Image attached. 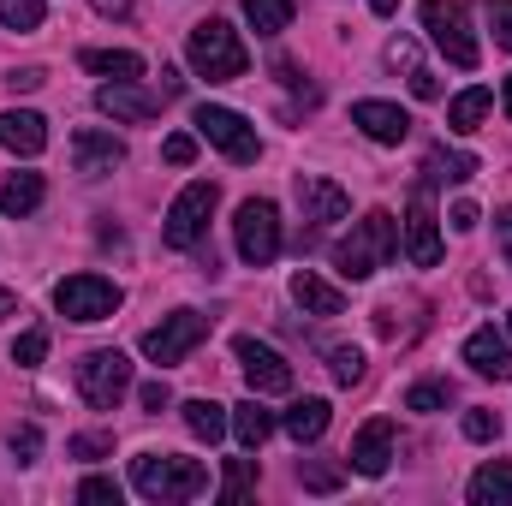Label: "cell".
Wrapping results in <instances>:
<instances>
[{"label":"cell","instance_id":"8d00e7d4","mask_svg":"<svg viewBox=\"0 0 512 506\" xmlns=\"http://www.w3.org/2000/svg\"><path fill=\"white\" fill-rule=\"evenodd\" d=\"M78 501H90V506H120V483H114V477H84V483H78Z\"/></svg>","mask_w":512,"mask_h":506},{"label":"cell","instance_id":"7a4b0ae2","mask_svg":"<svg viewBox=\"0 0 512 506\" xmlns=\"http://www.w3.org/2000/svg\"><path fill=\"white\" fill-rule=\"evenodd\" d=\"M399 251V221L387 215V209H370L364 221H352V233L334 245V268L346 274V280H370L376 268H387Z\"/></svg>","mask_w":512,"mask_h":506},{"label":"cell","instance_id":"4fadbf2b","mask_svg":"<svg viewBox=\"0 0 512 506\" xmlns=\"http://www.w3.org/2000/svg\"><path fill=\"white\" fill-rule=\"evenodd\" d=\"M233 352H239V370H245V381H251V393H292V364H286L274 346H262V340L245 334Z\"/></svg>","mask_w":512,"mask_h":506},{"label":"cell","instance_id":"bcb514c9","mask_svg":"<svg viewBox=\"0 0 512 506\" xmlns=\"http://www.w3.org/2000/svg\"><path fill=\"white\" fill-rule=\"evenodd\" d=\"M6 84H12V90H36V84H42V72H36V66H24V72H12Z\"/></svg>","mask_w":512,"mask_h":506},{"label":"cell","instance_id":"f35d334b","mask_svg":"<svg viewBox=\"0 0 512 506\" xmlns=\"http://www.w3.org/2000/svg\"><path fill=\"white\" fill-rule=\"evenodd\" d=\"M161 161H167V167H191V161H197V137H185V131L167 137V143H161Z\"/></svg>","mask_w":512,"mask_h":506},{"label":"cell","instance_id":"ab89813d","mask_svg":"<svg viewBox=\"0 0 512 506\" xmlns=\"http://www.w3.org/2000/svg\"><path fill=\"white\" fill-rule=\"evenodd\" d=\"M489 30H495V48H512V0H489Z\"/></svg>","mask_w":512,"mask_h":506},{"label":"cell","instance_id":"7402d4cb","mask_svg":"<svg viewBox=\"0 0 512 506\" xmlns=\"http://www.w3.org/2000/svg\"><path fill=\"white\" fill-rule=\"evenodd\" d=\"M42 197H48L42 173H6V179H0V209H6V215H36Z\"/></svg>","mask_w":512,"mask_h":506},{"label":"cell","instance_id":"44dd1931","mask_svg":"<svg viewBox=\"0 0 512 506\" xmlns=\"http://www.w3.org/2000/svg\"><path fill=\"white\" fill-rule=\"evenodd\" d=\"M292 298H298V310H310V316H340V310H346V292L328 286V280L310 274V268L292 274Z\"/></svg>","mask_w":512,"mask_h":506},{"label":"cell","instance_id":"7bdbcfd3","mask_svg":"<svg viewBox=\"0 0 512 506\" xmlns=\"http://www.w3.org/2000/svg\"><path fill=\"white\" fill-rule=\"evenodd\" d=\"M12 453H18V465H30V459L42 453V429H18V435H12Z\"/></svg>","mask_w":512,"mask_h":506},{"label":"cell","instance_id":"2e32d148","mask_svg":"<svg viewBox=\"0 0 512 506\" xmlns=\"http://www.w3.org/2000/svg\"><path fill=\"white\" fill-rule=\"evenodd\" d=\"M72 161H78L84 179H102V173H114V167L126 161V143H120L114 131H78V137H72Z\"/></svg>","mask_w":512,"mask_h":506},{"label":"cell","instance_id":"b9f144b4","mask_svg":"<svg viewBox=\"0 0 512 506\" xmlns=\"http://www.w3.org/2000/svg\"><path fill=\"white\" fill-rule=\"evenodd\" d=\"M465 435L471 441H495L501 435V417L495 411H465Z\"/></svg>","mask_w":512,"mask_h":506},{"label":"cell","instance_id":"c3c4849f","mask_svg":"<svg viewBox=\"0 0 512 506\" xmlns=\"http://www.w3.org/2000/svg\"><path fill=\"white\" fill-rule=\"evenodd\" d=\"M96 12H102V18H126L131 0H96Z\"/></svg>","mask_w":512,"mask_h":506},{"label":"cell","instance_id":"681fc988","mask_svg":"<svg viewBox=\"0 0 512 506\" xmlns=\"http://www.w3.org/2000/svg\"><path fill=\"white\" fill-rule=\"evenodd\" d=\"M6 316H18V298H12V292L0 286V322H6Z\"/></svg>","mask_w":512,"mask_h":506},{"label":"cell","instance_id":"6da1fadb","mask_svg":"<svg viewBox=\"0 0 512 506\" xmlns=\"http://www.w3.org/2000/svg\"><path fill=\"white\" fill-rule=\"evenodd\" d=\"M131 489L143 501H197L209 489L203 459H179V453H137L131 459Z\"/></svg>","mask_w":512,"mask_h":506},{"label":"cell","instance_id":"277c9868","mask_svg":"<svg viewBox=\"0 0 512 506\" xmlns=\"http://www.w3.org/2000/svg\"><path fill=\"white\" fill-rule=\"evenodd\" d=\"M423 30H429V42H435L459 72H477L483 48H477L471 18H465V6H459V0H423Z\"/></svg>","mask_w":512,"mask_h":506},{"label":"cell","instance_id":"ac0fdd59","mask_svg":"<svg viewBox=\"0 0 512 506\" xmlns=\"http://www.w3.org/2000/svg\"><path fill=\"white\" fill-rule=\"evenodd\" d=\"M465 364H471L477 376H489V381H512V346L495 334V328H477V334L465 340Z\"/></svg>","mask_w":512,"mask_h":506},{"label":"cell","instance_id":"d4e9b609","mask_svg":"<svg viewBox=\"0 0 512 506\" xmlns=\"http://www.w3.org/2000/svg\"><path fill=\"white\" fill-rule=\"evenodd\" d=\"M179 411H185V429H191L197 441H209V447H215V441H221V435L233 429V417H227V411H221L215 399H185Z\"/></svg>","mask_w":512,"mask_h":506},{"label":"cell","instance_id":"4dcf8cb0","mask_svg":"<svg viewBox=\"0 0 512 506\" xmlns=\"http://www.w3.org/2000/svg\"><path fill=\"white\" fill-rule=\"evenodd\" d=\"M453 405V381H417L405 393V411H447Z\"/></svg>","mask_w":512,"mask_h":506},{"label":"cell","instance_id":"60d3db41","mask_svg":"<svg viewBox=\"0 0 512 506\" xmlns=\"http://www.w3.org/2000/svg\"><path fill=\"white\" fill-rule=\"evenodd\" d=\"M137 405H143L149 417H161V411L173 405V393H167V381H143V387H137Z\"/></svg>","mask_w":512,"mask_h":506},{"label":"cell","instance_id":"f1b7e54d","mask_svg":"<svg viewBox=\"0 0 512 506\" xmlns=\"http://www.w3.org/2000/svg\"><path fill=\"white\" fill-rule=\"evenodd\" d=\"M292 12H298V0H245V18L256 36H280L292 24Z\"/></svg>","mask_w":512,"mask_h":506},{"label":"cell","instance_id":"d6a6232c","mask_svg":"<svg viewBox=\"0 0 512 506\" xmlns=\"http://www.w3.org/2000/svg\"><path fill=\"white\" fill-rule=\"evenodd\" d=\"M251 489H256V459H233L227 465V483H221V501L233 506V501H245Z\"/></svg>","mask_w":512,"mask_h":506},{"label":"cell","instance_id":"f6af8a7d","mask_svg":"<svg viewBox=\"0 0 512 506\" xmlns=\"http://www.w3.org/2000/svg\"><path fill=\"white\" fill-rule=\"evenodd\" d=\"M453 227L471 233V227H477V203H453Z\"/></svg>","mask_w":512,"mask_h":506},{"label":"cell","instance_id":"d6986e66","mask_svg":"<svg viewBox=\"0 0 512 506\" xmlns=\"http://www.w3.org/2000/svg\"><path fill=\"white\" fill-rule=\"evenodd\" d=\"M387 66H393V72H405V84H411V96H417V102H435V96H441V84H435V72L423 66V54H417V42H411V36H393V42H387Z\"/></svg>","mask_w":512,"mask_h":506},{"label":"cell","instance_id":"83f0119b","mask_svg":"<svg viewBox=\"0 0 512 506\" xmlns=\"http://www.w3.org/2000/svg\"><path fill=\"white\" fill-rule=\"evenodd\" d=\"M489 108H495V96L477 84V90H465V96H453V102H447V126H453V131H477Z\"/></svg>","mask_w":512,"mask_h":506},{"label":"cell","instance_id":"5b68a950","mask_svg":"<svg viewBox=\"0 0 512 506\" xmlns=\"http://www.w3.org/2000/svg\"><path fill=\"white\" fill-rule=\"evenodd\" d=\"M215 185L209 179H197V185H185L179 197H173V209H167V227H161V239L173 245V251H197L203 239H209V215H215Z\"/></svg>","mask_w":512,"mask_h":506},{"label":"cell","instance_id":"f546056e","mask_svg":"<svg viewBox=\"0 0 512 506\" xmlns=\"http://www.w3.org/2000/svg\"><path fill=\"white\" fill-rule=\"evenodd\" d=\"M298 483H304L310 495H334V489L346 483V471L328 465V459H304V465H298Z\"/></svg>","mask_w":512,"mask_h":506},{"label":"cell","instance_id":"30bf717a","mask_svg":"<svg viewBox=\"0 0 512 506\" xmlns=\"http://www.w3.org/2000/svg\"><path fill=\"white\" fill-rule=\"evenodd\" d=\"M191 126H197V137H209L227 161H256L262 155V143H256V126L245 120V114H233V108H215V102H203L197 114H191Z\"/></svg>","mask_w":512,"mask_h":506},{"label":"cell","instance_id":"f907efd6","mask_svg":"<svg viewBox=\"0 0 512 506\" xmlns=\"http://www.w3.org/2000/svg\"><path fill=\"white\" fill-rule=\"evenodd\" d=\"M370 12H382L387 18V12H399V0H370Z\"/></svg>","mask_w":512,"mask_h":506},{"label":"cell","instance_id":"ba28073f","mask_svg":"<svg viewBox=\"0 0 512 506\" xmlns=\"http://www.w3.org/2000/svg\"><path fill=\"white\" fill-rule=\"evenodd\" d=\"M233 239H239V256L251 262V268H268L274 256H280V209L268 203V197H251V203H239V221H233Z\"/></svg>","mask_w":512,"mask_h":506},{"label":"cell","instance_id":"cb8c5ba5","mask_svg":"<svg viewBox=\"0 0 512 506\" xmlns=\"http://www.w3.org/2000/svg\"><path fill=\"white\" fill-rule=\"evenodd\" d=\"M328 417H334V411H328V399H298L280 423H286V435L304 447V441H322V435H328Z\"/></svg>","mask_w":512,"mask_h":506},{"label":"cell","instance_id":"4316f807","mask_svg":"<svg viewBox=\"0 0 512 506\" xmlns=\"http://www.w3.org/2000/svg\"><path fill=\"white\" fill-rule=\"evenodd\" d=\"M84 66L102 78H143V54L131 48H84Z\"/></svg>","mask_w":512,"mask_h":506},{"label":"cell","instance_id":"d590c367","mask_svg":"<svg viewBox=\"0 0 512 506\" xmlns=\"http://www.w3.org/2000/svg\"><path fill=\"white\" fill-rule=\"evenodd\" d=\"M429 173H435V179H453V185H465V179L477 173V155H435V161H429Z\"/></svg>","mask_w":512,"mask_h":506},{"label":"cell","instance_id":"1f68e13d","mask_svg":"<svg viewBox=\"0 0 512 506\" xmlns=\"http://www.w3.org/2000/svg\"><path fill=\"white\" fill-rule=\"evenodd\" d=\"M328 370L340 387H352V381H364V352L358 346H328Z\"/></svg>","mask_w":512,"mask_h":506},{"label":"cell","instance_id":"74e56055","mask_svg":"<svg viewBox=\"0 0 512 506\" xmlns=\"http://www.w3.org/2000/svg\"><path fill=\"white\" fill-rule=\"evenodd\" d=\"M66 453H72V459H108V453H114V435H72Z\"/></svg>","mask_w":512,"mask_h":506},{"label":"cell","instance_id":"52a82bcc","mask_svg":"<svg viewBox=\"0 0 512 506\" xmlns=\"http://www.w3.org/2000/svg\"><path fill=\"white\" fill-rule=\"evenodd\" d=\"M203 340H209V316L203 310H173V316H161V328L143 334V358L149 364H185Z\"/></svg>","mask_w":512,"mask_h":506},{"label":"cell","instance_id":"816d5d0a","mask_svg":"<svg viewBox=\"0 0 512 506\" xmlns=\"http://www.w3.org/2000/svg\"><path fill=\"white\" fill-rule=\"evenodd\" d=\"M501 108H507V120H512V78H507V96H501Z\"/></svg>","mask_w":512,"mask_h":506},{"label":"cell","instance_id":"7c38bea8","mask_svg":"<svg viewBox=\"0 0 512 506\" xmlns=\"http://www.w3.org/2000/svg\"><path fill=\"white\" fill-rule=\"evenodd\" d=\"M96 108H102L108 120L149 126V120L161 114V96H155V90H143L137 78H114V84H102V90H96Z\"/></svg>","mask_w":512,"mask_h":506},{"label":"cell","instance_id":"9c48e42d","mask_svg":"<svg viewBox=\"0 0 512 506\" xmlns=\"http://www.w3.org/2000/svg\"><path fill=\"white\" fill-rule=\"evenodd\" d=\"M78 393H84L96 411H114L131 393V358L126 352H84V358H78Z\"/></svg>","mask_w":512,"mask_h":506},{"label":"cell","instance_id":"ee69618b","mask_svg":"<svg viewBox=\"0 0 512 506\" xmlns=\"http://www.w3.org/2000/svg\"><path fill=\"white\" fill-rule=\"evenodd\" d=\"M495 239H501V256H507V268H512V209L495 215Z\"/></svg>","mask_w":512,"mask_h":506},{"label":"cell","instance_id":"8fae6325","mask_svg":"<svg viewBox=\"0 0 512 506\" xmlns=\"http://www.w3.org/2000/svg\"><path fill=\"white\" fill-rule=\"evenodd\" d=\"M405 256H411L417 268H435V262H441V227H435L429 185L411 191V209H405Z\"/></svg>","mask_w":512,"mask_h":506},{"label":"cell","instance_id":"603a6c76","mask_svg":"<svg viewBox=\"0 0 512 506\" xmlns=\"http://www.w3.org/2000/svg\"><path fill=\"white\" fill-rule=\"evenodd\" d=\"M233 435H239V447H251V453L274 435V411L262 405V393H251L245 405H233Z\"/></svg>","mask_w":512,"mask_h":506},{"label":"cell","instance_id":"7dc6e473","mask_svg":"<svg viewBox=\"0 0 512 506\" xmlns=\"http://www.w3.org/2000/svg\"><path fill=\"white\" fill-rule=\"evenodd\" d=\"M179 90H185V78L173 66H161V96H179Z\"/></svg>","mask_w":512,"mask_h":506},{"label":"cell","instance_id":"5bb4252c","mask_svg":"<svg viewBox=\"0 0 512 506\" xmlns=\"http://www.w3.org/2000/svg\"><path fill=\"white\" fill-rule=\"evenodd\" d=\"M298 209H304L310 227H334V221H346L352 197L334 179H322V173H298Z\"/></svg>","mask_w":512,"mask_h":506},{"label":"cell","instance_id":"e575fe53","mask_svg":"<svg viewBox=\"0 0 512 506\" xmlns=\"http://www.w3.org/2000/svg\"><path fill=\"white\" fill-rule=\"evenodd\" d=\"M42 358H48V334H42V328L18 334V346H12V364H18V370H36Z\"/></svg>","mask_w":512,"mask_h":506},{"label":"cell","instance_id":"9a60e30c","mask_svg":"<svg viewBox=\"0 0 512 506\" xmlns=\"http://www.w3.org/2000/svg\"><path fill=\"white\" fill-rule=\"evenodd\" d=\"M352 471H364V477H382L387 465H393V423L387 417H370L358 435H352Z\"/></svg>","mask_w":512,"mask_h":506},{"label":"cell","instance_id":"484cf974","mask_svg":"<svg viewBox=\"0 0 512 506\" xmlns=\"http://www.w3.org/2000/svg\"><path fill=\"white\" fill-rule=\"evenodd\" d=\"M471 506H512V465L495 459L471 477Z\"/></svg>","mask_w":512,"mask_h":506},{"label":"cell","instance_id":"f5cc1de1","mask_svg":"<svg viewBox=\"0 0 512 506\" xmlns=\"http://www.w3.org/2000/svg\"><path fill=\"white\" fill-rule=\"evenodd\" d=\"M507 328H512V316H507Z\"/></svg>","mask_w":512,"mask_h":506},{"label":"cell","instance_id":"3957f363","mask_svg":"<svg viewBox=\"0 0 512 506\" xmlns=\"http://www.w3.org/2000/svg\"><path fill=\"white\" fill-rule=\"evenodd\" d=\"M185 54H191V72H197V78H209V84H233V78H245V66H251V54H245L239 30H233L227 18H203V24L191 30Z\"/></svg>","mask_w":512,"mask_h":506},{"label":"cell","instance_id":"836d02e7","mask_svg":"<svg viewBox=\"0 0 512 506\" xmlns=\"http://www.w3.org/2000/svg\"><path fill=\"white\" fill-rule=\"evenodd\" d=\"M42 12H48L42 0H0V24H6V30H36Z\"/></svg>","mask_w":512,"mask_h":506},{"label":"cell","instance_id":"ffe728a7","mask_svg":"<svg viewBox=\"0 0 512 506\" xmlns=\"http://www.w3.org/2000/svg\"><path fill=\"white\" fill-rule=\"evenodd\" d=\"M0 143H6L12 155H42V149H48V120L30 114V108H6V114H0Z\"/></svg>","mask_w":512,"mask_h":506},{"label":"cell","instance_id":"e0dca14e","mask_svg":"<svg viewBox=\"0 0 512 506\" xmlns=\"http://www.w3.org/2000/svg\"><path fill=\"white\" fill-rule=\"evenodd\" d=\"M352 126L364 131V137H376V143H405L411 137V114L393 108V102H358L352 108Z\"/></svg>","mask_w":512,"mask_h":506},{"label":"cell","instance_id":"8992f818","mask_svg":"<svg viewBox=\"0 0 512 506\" xmlns=\"http://www.w3.org/2000/svg\"><path fill=\"white\" fill-rule=\"evenodd\" d=\"M54 310L72 316V322H108L120 310V286L108 274H66L54 286Z\"/></svg>","mask_w":512,"mask_h":506}]
</instances>
